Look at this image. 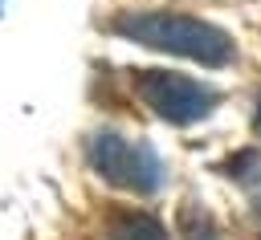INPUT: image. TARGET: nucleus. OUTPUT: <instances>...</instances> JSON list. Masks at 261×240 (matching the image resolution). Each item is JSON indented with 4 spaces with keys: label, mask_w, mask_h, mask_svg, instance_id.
Wrapping results in <instances>:
<instances>
[{
    "label": "nucleus",
    "mask_w": 261,
    "mask_h": 240,
    "mask_svg": "<svg viewBox=\"0 0 261 240\" xmlns=\"http://www.w3.org/2000/svg\"><path fill=\"white\" fill-rule=\"evenodd\" d=\"M114 33L126 41H139L147 49H163L200 65H228L232 61V41L224 28L184 16V12H122L114 20Z\"/></svg>",
    "instance_id": "1"
},
{
    "label": "nucleus",
    "mask_w": 261,
    "mask_h": 240,
    "mask_svg": "<svg viewBox=\"0 0 261 240\" xmlns=\"http://www.w3.org/2000/svg\"><path fill=\"white\" fill-rule=\"evenodd\" d=\"M86 155H90V167H94L106 183H114V187H122V191L151 195V191L163 187V163H159L155 151L143 146V142H130V138H122V134L102 130V134H94V138L86 142Z\"/></svg>",
    "instance_id": "2"
},
{
    "label": "nucleus",
    "mask_w": 261,
    "mask_h": 240,
    "mask_svg": "<svg viewBox=\"0 0 261 240\" xmlns=\"http://www.w3.org/2000/svg\"><path fill=\"white\" fill-rule=\"evenodd\" d=\"M135 94L167 122L175 126H188V122H200L212 114L216 106V94L184 73H167V69H143L135 77Z\"/></svg>",
    "instance_id": "3"
},
{
    "label": "nucleus",
    "mask_w": 261,
    "mask_h": 240,
    "mask_svg": "<svg viewBox=\"0 0 261 240\" xmlns=\"http://www.w3.org/2000/svg\"><path fill=\"white\" fill-rule=\"evenodd\" d=\"M224 171L249 191L253 207L261 212V155H257V151H241V155H232V159L224 163Z\"/></svg>",
    "instance_id": "4"
},
{
    "label": "nucleus",
    "mask_w": 261,
    "mask_h": 240,
    "mask_svg": "<svg viewBox=\"0 0 261 240\" xmlns=\"http://www.w3.org/2000/svg\"><path fill=\"white\" fill-rule=\"evenodd\" d=\"M114 236L118 240H167L163 224L155 216H147V212H122L114 220Z\"/></svg>",
    "instance_id": "5"
},
{
    "label": "nucleus",
    "mask_w": 261,
    "mask_h": 240,
    "mask_svg": "<svg viewBox=\"0 0 261 240\" xmlns=\"http://www.w3.org/2000/svg\"><path fill=\"white\" fill-rule=\"evenodd\" d=\"M179 236H184V240H220L212 216H208L200 203H184V207H179Z\"/></svg>",
    "instance_id": "6"
},
{
    "label": "nucleus",
    "mask_w": 261,
    "mask_h": 240,
    "mask_svg": "<svg viewBox=\"0 0 261 240\" xmlns=\"http://www.w3.org/2000/svg\"><path fill=\"white\" fill-rule=\"evenodd\" d=\"M253 126H257V134H261V98H257V118H253Z\"/></svg>",
    "instance_id": "7"
}]
</instances>
